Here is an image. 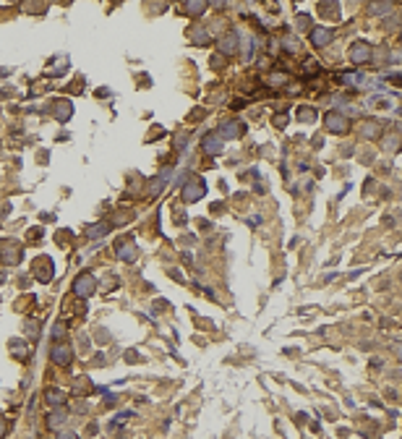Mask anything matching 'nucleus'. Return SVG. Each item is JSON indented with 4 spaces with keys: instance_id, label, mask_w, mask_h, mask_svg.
Wrapping results in <instances>:
<instances>
[{
    "instance_id": "f257e3e1",
    "label": "nucleus",
    "mask_w": 402,
    "mask_h": 439,
    "mask_svg": "<svg viewBox=\"0 0 402 439\" xmlns=\"http://www.w3.org/2000/svg\"><path fill=\"white\" fill-rule=\"evenodd\" d=\"M73 293L79 298H89V296H94L97 293V280H94V275H89V272H84V275H79L73 280Z\"/></svg>"
},
{
    "instance_id": "f03ea898",
    "label": "nucleus",
    "mask_w": 402,
    "mask_h": 439,
    "mask_svg": "<svg viewBox=\"0 0 402 439\" xmlns=\"http://www.w3.org/2000/svg\"><path fill=\"white\" fill-rule=\"evenodd\" d=\"M71 356H73V348L68 342H55L53 350H50V358H53V364H58V366H68Z\"/></svg>"
},
{
    "instance_id": "7ed1b4c3",
    "label": "nucleus",
    "mask_w": 402,
    "mask_h": 439,
    "mask_svg": "<svg viewBox=\"0 0 402 439\" xmlns=\"http://www.w3.org/2000/svg\"><path fill=\"white\" fill-rule=\"evenodd\" d=\"M324 123H327V128L332 131V134H345V131L350 128V121L342 115V113H327V118H324Z\"/></svg>"
},
{
    "instance_id": "20e7f679",
    "label": "nucleus",
    "mask_w": 402,
    "mask_h": 439,
    "mask_svg": "<svg viewBox=\"0 0 402 439\" xmlns=\"http://www.w3.org/2000/svg\"><path fill=\"white\" fill-rule=\"evenodd\" d=\"M201 146H204V152L206 154H222V149H225V139L219 136V134H206L204 139H201Z\"/></svg>"
},
{
    "instance_id": "39448f33",
    "label": "nucleus",
    "mask_w": 402,
    "mask_h": 439,
    "mask_svg": "<svg viewBox=\"0 0 402 439\" xmlns=\"http://www.w3.org/2000/svg\"><path fill=\"white\" fill-rule=\"evenodd\" d=\"M350 60H353L355 65H363L371 60V45L368 42H355L353 47H350Z\"/></svg>"
},
{
    "instance_id": "423d86ee",
    "label": "nucleus",
    "mask_w": 402,
    "mask_h": 439,
    "mask_svg": "<svg viewBox=\"0 0 402 439\" xmlns=\"http://www.w3.org/2000/svg\"><path fill=\"white\" fill-rule=\"evenodd\" d=\"M332 39H334V32L327 29V26H314V29H311V42L316 47H327Z\"/></svg>"
},
{
    "instance_id": "0eeeda50",
    "label": "nucleus",
    "mask_w": 402,
    "mask_h": 439,
    "mask_svg": "<svg viewBox=\"0 0 402 439\" xmlns=\"http://www.w3.org/2000/svg\"><path fill=\"white\" fill-rule=\"evenodd\" d=\"M204 194H206L204 181H191L186 189H183V202H199Z\"/></svg>"
},
{
    "instance_id": "6e6552de",
    "label": "nucleus",
    "mask_w": 402,
    "mask_h": 439,
    "mask_svg": "<svg viewBox=\"0 0 402 439\" xmlns=\"http://www.w3.org/2000/svg\"><path fill=\"white\" fill-rule=\"evenodd\" d=\"M115 256L123 259V261H133V259H136V243L131 241V238L120 241L118 246H115Z\"/></svg>"
},
{
    "instance_id": "1a4fd4ad",
    "label": "nucleus",
    "mask_w": 402,
    "mask_h": 439,
    "mask_svg": "<svg viewBox=\"0 0 402 439\" xmlns=\"http://www.w3.org/2000/svg\"><path fill=\"white\" fill-rule=\"evenodd\" d=\"M0 259L6 264H19L21 261V246L19 243H6L3 251H0Z\"/></svg>"
},
{
    "instance_id": "9d476101",
    "label": "nucleus",
    "mask_w": 402,
    "mask_h": 439,
    "mask_svg": "<svg viewBox=\"0 0 402 439\" xmlns=\"http://www.w3.org/2000/svg\"><path fill=\"white\" fill-rule=\"evenodd\" d=\"M243 131H245V126H240L238 121H227V123H222V128H219L217 134L222 139H238Z\"/></svg>"
},
{
    "instance_id": "9b49d317",
    "label": "nucleus",
    "mask_w": 402,
    "mask_h": 439,
    "mask_svg": "<svg viewBox=\"0 0 402 439\" xmlns=\"http://www.w3.org/2000/svg\"><path fill=\"white\" fill-rule=\"evenodd\" d=\"M219 50H222L225 55H232V52L238 50V32H227L222 39H219Z\"/></svg>"
},
{
    "instance_id": "f8f14e48",
    "label": "nucleus",
    "mask_w": 402,
    "mask_h": 439,
    "mask_svg": "<svg viewBox=\"0 0 402 439\" xmlns=\"http://www.w3.org/2000/svg\"><path fill=\"white\" fill-rule=\"evenodd\" d=\"M53 113H55V118L60 123H66L68 118H71V113H73V108H71V102H66V100H60V102H55V108H53Z\"/></svg>"
},
{
    "instance_id": "ddd939ff",
    "label": "nucleus",
    "mask_w": 402,
    "mask_h": 439,
    "mask_svg": "<svg viewBox=\"0 0 402 439\" xmlns=\"http://www.w3.org/2000/svg\"><path fill=\"white\" fill-rule=\"evenodd\" d=\"M373 108H379V110H389V108H394V97H386V95H373L368 100Z\"/></svg>"
},
{
    "instance_id": "4468645a",
    "label": "nucleus",
    "mask_w": 402,
    "mask_h": 439,
    "mask_svg": "<svg viewBox=\"0 0 402 439\" xmlns=\"http://www.w3.org/2000/svg\"><path fill=\"white\" fill-rule=\"evenodd\" d=\"M66 421H68L66 410H53V413H50V418H47V426H50V429H60Z\"/></svg>"
},
{
    "instance_id": "2eb2a0df",
    "label": "nucleus",
    "mask_w": 402,
    "mask_h": 439,
    "mask_svg": "<svg viewBox=\"0 0 402 439\" xmlns=\"http://www.w3.org/2000/svg\"><path fill=\"white\" fill-rule=\"evenodd\" d=\"M34 272H37V277H40L42 283H47L50 280V259H40V261H37Z\"/></svg>"
},
{
    "instance_id": "dca6fc26",
    "label": "nucleus",
    "mask_w": 402,
    "mask_h": 439,
    "mask_svg": "<svg viewBox=\"0 0 402 439\" xmlns=\"http://www.w3.org/2000/svg\"><path fill=\"white\" fill-rule=\"evenodd\" d=\"M379 134H381V123H376V121H366V123H363V136L376 139Z\"/></svg>"
},
{
    "instance_id": "f3484780",
    "label": "nucleus",
    "mask_w": 402,
    "mask_h": 439,
    "mask_svg": "<svg viewBox=\"0 0 402 439\" xmlns=\"http://www.w3.org/2000/svg\"><path fill=\"white\" fill-rule=\"evenodd\" d=\"M11 353H16V358H19V361H27V356H29L27 345H24L21 340H11Z\"/></svg>"
},
{
    "instance_id": "a211bd4d",
    "label": "nucleus",
    "mask_w": 402,
    "mask_h": 439,
    "mask_svg": "<svg viewBox=\"0 0 402 439\" xmlns=\"http://www.w3.org/2000/svg\"><path fill=\"white\" fill-rule=\"evenodd\" d=\"M110 233V225L107 222H99V225H92L89 228V238H102V235H107Z\"/></svg>"
},
{
    "instance_id": "6ab92c4d",
    "label": "nucleus",
    "mask_w": 402,
    "mask_h": 439,
    "mask_svg": "<svg viewBox=\"0 0 402 439\" xmlns=\"http://www.w3.org/2000/svg\"><path fill=\"white\" fill-rule=\"evenodd\" d=\"M47 403L50 405H63V403H66V395H63L60 390H47Z\"/></svg>"
},
{
    "instance_id": "aec40b11",
    "label": "nucleus",
    "mask_w": 402,
    "mask_h": 439,
    "mask_svg": "<svg viewBox=\"0 0 402 439\" xmlns=\"http://www.w3.org/2000/svg\"><path fill=\"white\" fill-rule=\"evenodd\" d=\"M342 78H345V81H347L350 86H363V81H366V78H363L360 73H345Z\"/></svg>"
},
{
    "instance_id": "412c9836",
    "label": "nucleus",
    "mask_w": 402,
    "mask_h": 439,
    "mask_svg": "<svg viewBox=\"0 0 402 439\" xmlns=\"http://www.w3.org/2000/svg\"><path fill=\"white\" fill-rule=\"evenodd\" d=\"M298 118H301L303 123H311V121L316 118V110H311V108H301V110H298Z\"/></svg>"
},
{
    "instance_id": "4be33fe9",
    "label": "nucleus",
    "mask_w": 402,
    "mask_h": 439,
    "mask_svg": "<svg viewBox=\"0 0 402 439\" xmlns=\"http://www.w3.org/2000/svg\"><path fill=\"white\" fill-rule=\"evenodd\" d=\"M285 84V73H272L269 76V86H282Z\"/></svg>"
},
{
    "instance_id": "5701e85b",
    "label": "nucleus",
    "mask_w": 402,
    "mask_h": 439,
    "mask_svg": "<svg viewBox=\"0 0 402 439\" xmlns=\"http://www.w3.org/2000/svg\"><path fill=\"white\" fill-rule=\"evenodd\" d=\"M186 11H188V13H204V11H206V3H188Z\"/></svg>"
},
{
    "instance_id": "b1692460",
    "label": "nucleus",
    "mask_w": 402,
    "mask_h": 439,
    "mask_svg": "<svg viewBox=\"0 0 402 439\" xmlns=\"http://www.w3.org/2000/svg\"><path fill=\"white\" fill-rule=\"evenodd\" d=\"M27 332H29V337H37V332H40V324H32V322H27Z\"/></svg>"
},
{
    "instance_id": "393cba45",
    "label": "nucleus",
    "mask_w": 402,
    "mask_h": 439,
    "mask_svg": "<svg viewBox=\"0 0 402 439\" xmlns=\"http://www.w3.org/2000/svg\"><path fill=\"white\" fill-rule=\"evenodd\" d=\"M386 78H389V81H394L397 86H402V73H389Z\"/></svg>"
},
{
    "instance_id": "a878e982",
    "label": "nucleus",
    "mask_w": 402,
    "mask_h": 439,
    "mask_svg": "<svg viewBox=\"0 0 402 439\" xmlns=\"http://www.w3.org/2000/svg\"><path fill=\"white\" fill-rule=\"evenodd\" d=\"M308 21H311L308 16H298V26H301V29H308V26H311Z\"/></svg>"
},
{
    "instance_id": "bb28decb",
    "label": "nucleus",
    "mask_w": 402,
    "mask_h": 439,
    "mask_svg": "<svg viewBox=\"0 0 402 439\" xmlns=\"http://www.w3.org/2000/svg\"><path fill=\"white\" fill-rule=\"evenodd\" d=\"M53 332H55V337H63V332H66V324H63V322H58Z\"/></svg>"
},
{
    "instance_id": "cd10ccee",
    "label": "nucleus",
    "mask_w": 402,
    "mask_h": 439,
    "mask_svg": "<svg viewBox=\"0 0 402 439\" xmlns=\"http://www.w3.org/2000/svg\"><path fill=\"white\" fill-rule=\"evenodd\" d=\"M275 123H277L280 128H285V123H288V118H282V115H277V118H275Z\"/></svg>"
},
{
    "instance_id": "c85d7f7f",
    "label": "nucleus",
    "mask_w": 402,
    "mask_h": 439,
    "mask_svg": "<svg viewBox=\"0 0 402 439\" xmlns=\"http://www.w3.org/2000/svg\"><path fill=\"white\" fill-rule=\"evenodd\" d=\"M60 439H79V436L71 434V431H63V434H60Z\"/></svg>"
},
{
    "instance_id": "c756f323",
    "label": "nucleus",
    "mask_w": 402,
    "mask_h": 439,
    "mask_svg": "<svg viewBox=\"0 0 402 439\" xmlns=\"http://www.w3.org/2000/svg\"><path fill=\"white\" fill-rule=\"evenodd\" d=\"M0 436H6V421L0 418Z\"/></svg>"
}]
</instances>
